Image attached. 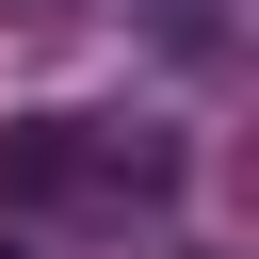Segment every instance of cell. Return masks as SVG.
Wrapping results in <instances>:
<instances>
[{
    "label": "cell",
    "instance_id": "6da1fadb",
    "mask_svg": "<svg viewBox=\"0 0 259 259\" xmlns=\"http://www.w3.org/2000/svg\"><path fill=\"white\" fill-rule=\"evenodd\" d=\"M178 178H194V146L162 113H16L0 130V210H32V227H146V210H178Z\"/></svg>",
    "mask_w": 259,
    "mask_h": 259
},
{
    "label": "cell",
    "instance_id": "7a4b0ae2",
    "mask_svg": "<svg viewBox=\"0 0 259 259\" xmlns=\"http://www.w3.org/2000/svg\"><path fill=\"white\" fill-rule=\"evenodd\" d=\"M0 259H32V243H0Z\"/></svg>",
    "mask_w": 259,
    "mask_h": 259
},
{
    "label": "cell",
    "instance_id": "3957f363",
    "mask_svg": "<svg viewBox=\"0 0 259 259\" xmlns=\"http://www.w3.org/2000/svg\"><path fill=\"white\" fill-rule=\"evenodd\" d=\"M194 259H210V243H194Z\"/></svg>",
    "mask_w": 259,
    "mask_h": 259
}]
</instances>
